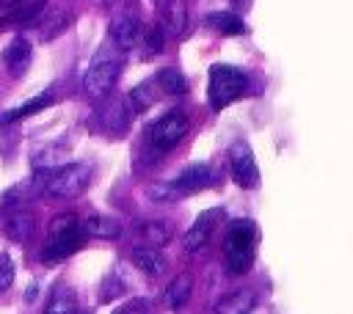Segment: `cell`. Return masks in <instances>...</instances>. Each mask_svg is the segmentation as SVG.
<instances>
[{
  "instance_id": "9",
  "label": "cell",
  "mask_w": 353,
  "mask_h": 314,
  "mask_svg": "<svg viewBox=\"0 0 353 314\" xmlns=\"http://www.w3.org/2000/svg\"><path fill=\"white\" fill-rule=\"evenodd\" d=\"M215 182V174H212V168L207 165V163H196V165H188L176 179H174V185L188 196V193H196V190H204V187H210Z\"/></svg>"
},
{
  "instance_id": "19",
  "label": "cell",
  "mask_w": 353,
  "mask_h": 314,
  "mask_svg": "<svg viewBox=\"0 0 353 314\" xmlns=\"http://www.w3.org/2000/svg\"><path fill=\"white\" fill-rule=\"evenodd\" d=\"M163 19H165V30L171 36H182L185 28H188V6H185V0H165Z\"/></svg>"
},
{
  "instance_id": "27",
  "label": "cell",
  "mask_w": 353,
  "mask_h": 314,
  "mask_svg": "<svg viewBox=\"0 0 353 314\" xmlns=\"http://www.w3.org/2000/svg\"><path fill=\"white\" fill-rule=\"evenodd\" d=\"M146 55H157L160 50H163V30H157V28H152V30H146Z\"/></svg>"
},
{
  "instance_id": "18",
  "label": "cell",
  "mask_w": 353,
  "mask_h": 314,
  "mask_svg": "<svg viewBox=\"0 0 353 314\" xmlns=\"http://www.w3.org/2000/svg\"><path fill=\"white\" fill-rule=\"evenodd\" d=\"M251 308H254V292L251 289H234L218 300L215 314H248Z\"/></svg>"
},
{
  "instance_id": "6",
  "label": "cell",
  "mask_w": 353,
  "mask_h": 314,
  "mask_svg": "<svg viewBox=\"0 0 353 314\" xmlns=\"http://www.w3.org/2000/svg\"><path fill=\"white\" fill-rule=\"evenodd\" d=\"M188 135V118L182 113H165L163 118H157L149 129V140L157 151H168L174 149L182 138Z\"/></svg>"
},
{
  "instance_id": "16",
  "label": "cell",
  "mask_w": 353,
  "mask_h": 314,
  "mask_svg": "<svg viewBox=\"0 0 353 314\" xmlns=\"http://www.w3.org/2000/svg\"><path fill=\"white\" fill-rule=\"evenodd\" d=\"M41 314H77V295H74V289H69L66 284H58L50 292Z\"/></svg>"
},
{
  "instance_id": "20",
  "label": "cell",
  "mask_w": 353,
  "mask_h": 314,
  "mask_svg": "<svg viewBox=\"0 0 353 314\" xmlns=\"http://www.w3.org/2000/svg\"><path fill=\"white\" fill-rule=\"evenodd\" d=\"M207 22L218 33H223V36H240V33H245V22L237 14H232V11H215V14L207 17Z\"/></svg>"
},
{
  "instance_id": "24",
  "label": "cell",
  "mask_w": 353,
  "mask_h": 314,
  "mask_svg": "<svg viewBox=\"0 0 353 314\" xmlns=\"http://www.w3.org/2000/svg\"><path fill=\"white\" fill-rule=\"evenodd\" d=\"M149 198L152 201H179V198H185V193L174 185V182H165V185H152L149 190Z\"/></svg>"
},
{
  "instance_id": "4",
  "label": "cell",
  "mask_w": 353,
  "mask_h": 314,
  "mask_svg": "<svg viewBox=\"0 0 353 314\" xmlns=\"http://www.w3.org/2000/svg\"><path fill=\"white\" fill-rule=\"evenodd\" d=\"M248 85V77L243 74V69H234L229 63H215L210 66V83H207V99L212 110L226 107L229 102H234Z\"/></svg>"
},
{
  "instance_id": "3",
  "label": "cell",
  "mask_w": 353,
  "mask_h": 314,
  "mask_svg": "<svg viewBox=\"0 0 353 314\" xmlns=\"http://www.w3.org/2000/svg\"><path fill=\"white\" fill-rule=\"evenodd\" d=\"M83 240H85V234L80 229V220L74 215H58L50 223V240L41 251V259L44 262H61L69 253H74L83 245Z\"/></svg>"
},
{
  "instance_id": "10",
  "label": "cell",
  "mask_w": 353,
  "mask_h": 314,
  "mask_svg": "<svg viewBox=\"0 0 353 314\" xmlns=\"http://www.w3.org/2000/svg\"><path fill=\"white\" fill-rule=\"evenodd\" d=\"M130 262L143 273V275H149V278H160L165 270H168V262H165V256L160 253V248H132V253H130Z\"/></svg>"
},
{
  "instance_id": "12",
  "label": "cell",
  "mask_w": 353,
  "mask_h": 314,
  "mask_svg": "<svg viewBox=\"0 0 353 314\" xmlns=\"http://www.w3.org/2000/svg\"><path fill=\"white\" fill-rule=\"evenodd\" d=\"M110 39L119 50H130L138 41V17L135 14H121L110 25Z\"/></svg>"
},
{
  "instance_id": "7",
  "label": "cell",
  "mask_w": 353,
  "mask_h": 314,
  "mask_svg": "<svg viewBox=\"0 0 353 314\" xmlns=\"http://www.w3.org/2000/svg\"><path fill=\"white\" fill-rule=\"evenodd\" d=\"M229 168H232V176H234V182L240 187L251 190V187L259 185V168H256V160H254L248 143H243V140L232 143V149H229Z\"/></svg>"
},
{
  "instance_id": "14",
  "label": "cell",
  "mask_w": 353,
  "mask_h": 314,
  "mask_svg": "<svg viewBox=\"0 0 353 314\" xmlns=\"http://www.w3.org/2000/svg\"><path fill=\"white\" fill-rule=\"evenodd\" d=\"M85 237H99V240H116L121 234V223L110 215H91L80 223Z\"/></svg>"
},
{
  "instance_id": "26",
  "label": "cell",
  "mask_w": 353,
  "mask_h": 314,
  "mask_svg": "<svg viewBox=\"0 0 353 314\" xmlns=\"http://www.w3.org/2000/svg\"><path fill=\"white\" fill-rule=\"evenodd\" d=\"M113 314H149V303L141 300V297H135V300H127L124 306H119Z\"/></svg>"
},
{
  "instance_id": "8",
  "label": "cell",
  "mask_w": 353,
  "mask_h": 314,
  "mask_svg": "<svg viewBox=\"0 0 353 314\" xmlns=\"http://www.w3.org/2000/svg\"><path fill=\"white\" fill-rule=\"evenodd\" d=\"M218 218H221V209H207V212H201V215L193 220V226L188 229V234H185V248H188V251L204 248V245L210 242L215 226H218Z\"/></svg>"
},
{
  "instance_id": "28",
  "label": "cell",
  "mask_w": 353,
  "mask_h": 314,
  "mask_svg": "<svg viewBox=\"0 0 353 314\" xmlns=\"http://www.w3.org/2000/svg\"><path fill=\"white\" fill-rule=\"evenodd\" d=\"M234 3H240V0H234Z\"/></svg>"
},
{
  "instance_id": "15",
  "label": "cell",
  "mask_w": 353,
  "mask_h": 314,
  "mask_svg": "<svg viewBox=\"0 0 353 314\" xmlns=\"http://www.w3.org/2000/svg\"><path fill=\"white\" fill-rule=\"evenodd\" d=\"M190 295H193V278H190L188 273H182V275H176V278L165 286V292H163V306L171 308V311H176V308H182V306L190 300Z\"/></svg>"
},
{
  "instance_id": "5",
  "label": "cell",
  "mask_w": 353,
  "mask_h": 314,
  "mask_svg": "<svg viewBox=\"0 0 353 314\" xmlns=\"http://www.w3.org/2000/svg\"><path fill=\"white\" fill-rule=\"evenodd\" d=\"M121 74V61L119 58H99L83 77V91L88 96H105L113 91L116 80Z\"/></svg>"
},
{
  "instance_id": "21",
  "label": "cell",
  "mask_w": 353,
  "mask_h": 314,
  "mask_svg": "<svg viewBox=\"0 0 353 314\" xmlns=\"http://www.w3.org/2000/svg\"><path fill=\"white\" fill-rule=\"evenodd\" d=\"M157 85L165 91V94H185L188 91V80H185V74L179 72V69H174V66H165V69H160L157 72Z\"/></svg>"
},
{
  "instance_id": "2",
  "label": "cell",
  "mask_w": 353,
  "mask_h": 314,
  "mask_svg": "<svg viewBox=\"0 0 353 314\" xmlns=\"http://www.w3.org/2000/svg\"><path fill=\"white\" fill-rule=\"evenodd\" d=\"M226 270L232 275H243L254 262L256 248V226L251 220H232L226 229Z\"/></svg>"
},
{
  "instance_id": "23",
  "label": "cell",
  "mask_w": 353,
  "mask_h": 314,
  "mask_svg": "<svg viewBox=\"0 0 353 314\" xmlns=\"http://www.w3.org/2000/svg\"><path fill=\"white\" fill-rule=\"evenodd\" d=\"M152 102H154V94H152V85L149 83H141V85H135L132 91H130V110H135V113H143L146 107H152Z\"/></svg>"
},
{
  "instance_id": "11",
  "label": "cell",
  "mask_w": 353,
  "mask_h": 314,
  "mask_svg": "<svg viewBox=\"0 0 353 314\" xmlns=\"http://www.w3.org/2000/svg\"><path fill=\"white\" fill-rule=\"evenodd\" d=\"M30 55H33L30 41H25V39L11 41V44L6 47V52H3V63H6L8 74H11V77L25 74V69H28V63H30Z\"/></svg>"
},
{
  "instance_id": "17",
  "label": "cell",
  "mask_w": 353,
  "mask_h": 314,
  "mask_svg": "<svg viewBox=\"0 0 353 314\" xmlns=\"http://www.w3.org/2000/svg\"><path fill=\"white\" fill-rule=\"evenodd\" d=\"M138 237L146 242V248H163L174 240V229L165 220H146L138 226Z\"/></svg>"
},
{
  "instance_id": "13",
  "label": "cell",
  "mask_w": 353,
  "mask_h": 314,
  "mask_svg": "<svg viewBox=\"0 0 353 314\" xmlns=\"http://www.w3.org/2000/svg\"><path fill=\"white\" fill-rule=\"evenodd\" d=\"M3 226H6L8 240H14V242H28V240L33 237V231H36V220H33V215L25 212V209H14V212L6 218Z\"/></svg>"
},
{
  "instance_id": "25",
  "label": "cell",
  "mask_w": 353,
  "mask_h": 314,
  "mask_svg": "<svg viewBox=\"0 0 353 314\" xmlns=\"http://www.w3.org/2000/svg\"><path fill=\"white\" fill-rule=\"evenodd\" d=\"M14 284V262L8 253H0V292H6Z\"/></svg>"
},
{
  "instance_id": "1",
  "label": "cell",
  "mask_w": 353,
  "mask_h": 314,
  "mask_svg": "<svg viewBox=\"0 0 353 314\" xmlns=\"http://www.w3.org/2000/svg\"><path fill=\"white\" fill-rule=\"evenodd\" d=\"M36 185H39V196H50V198H77L88 179H91V168L85 163H61L55 168H44L33 174Z\"/></svg>"
},
{
  "instance_id": "22",
  "label": "cell",
  "mask_w": 353,
  "mask_h": 314,
  "mask_svg": "<svg viewBox=\"0 0 353 314\" xmlns=\"http://www.w3.org/2000/svg\"><path fill=\"white\" fill-rule=\"evenodd\" d=\"M52 99H55V94H52V91H47V94H39V96L28 99L25 105H19L17 110H8V113H3V121H17V118H25V116H33V113H39L41 107L52 105Z\"/></svg>"
}]
</instances>
